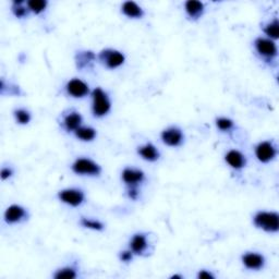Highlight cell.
Masks as SVG:
<instances>
[{
    "label": "cell",
    "instance_id": "6da1fadb",
    "mask_svg": "<svg viewBox=\"0 0 279 279\" xmlns=\"http://www.w3.org/2000/svg\"><path fill=\"white\" fill-rule=\"evenodd\" d=\"M253 225L265 232L275 234L279 230L278 213L260 211L253 217Z\"/></svg>",
    "mask_w": 279,
    "mask_h": 279
},
{
    "label": "cell",
    "instance_id": "52a82bcc",
    "mask_svg": "<svg viewBox=\"0 0 279 279\" xmlns=\"http://www.w3.org/2000/svg\"><path fill=\"white\" fill-rule=\"evenodd\" d=\"M255 156L260 162L268 164L277 156V147L272 141L260 142L255 146Z\"/></svg>",
    "mask_w": 279,
    "mask_h": 279
},
{
    "label": "cell",
    "instance_id": "d4e9b609",
    "mask_svg": "<svg viewBox=\"0 0 279 279\" xmlns=\"http://www.w3.org/2000/svg\"><path fill=\"white\" fill-rule=\"evenodd\" d=\"M27 6L31 12L40 14L46 10L48 2H46V0H30V2H27Z\"/></svg>",
    "mask_w": 279,
    "mask_h": 279
},
{
    "label": "cell",
    "instance_id": "2e32d148",
    "mask_svg": "<svg viewBox=\"0 0 279 279\" xmlns=\"http://www.w3.org/2000/svg\"><path fill=\"white\" fill-rule=\"evenodd\" d=\"M137 154L141 156L142 159L150 162L157 161L160 157V153L158 149L153 143H146L144 145L138 146Z\"/></svg>",
    "mask_w": 279,
    "mask_h": 279
},
{
    "label": "cell",
    "instance_id": "d6986e66",
    "mask_svg": "<svg viewBox=\"0 0 279 279\" xmlns=\"http://www.w3.org/2000/svg\"><path fill=\"white\" fill-rule=\"evenodd\" d=\"M121 12L129 19H142L144 10L134 2H126L121 6Z\"/></svg>",
    "mask_w": 279,
    "mask_h": 279
},
{
    "label": "cell",
    "instance_id": "9a60e30c",
    "mask_svg": "<svg viewBox=\"0 0 279 279\" xmlns=\"http://www.w3.org/2000/svg\"><path fill=\"white\" fill-rule=\"evenodd\" d=\"M225 161L230 166L232 169L240 170L245 165H247V158L240 151L230 150L225 155Z\"/></svg>",
    "mask_w": 279,
    "mask_h": 279
},
{
    "label": "cell",
    "instance_id": "4fadbf2b",
    "mask_svg": "<svg viewBox=\"0 0 279 279\" xmlns=\"http://www.w3.org/2000/svg\"><path fill=\"white\" fill-rule=\"evenodd\" d=\"M83 124V117L79 111L71 110L68 113H65L62 119V127L67 132H73L82 127Z\"/></svg>",
    "mask_w": 279,
    "mask_h": 279
},
{
    "label": "cell",
    "instance_id": "7402d4cb",
    "mask_svg": "<svg viewBox=\"0 0 279 279\" xmlns=\"http://www.w3.org/2000/svg\"><path fill=\"white\" fill-rule=\"evenodd\" d=\"M80 225L86 229H91V230H94V231H103L105 228V225L102 223V221L97 219L87 218V217H82L80 219Z\"/></svg>",
    "mask_w": 279,
    "mask_h": 279
},
{
    "label": "cell",
    "instance_id": "3957f363",
    "mask_svg": "<svg viewBox=\"0 0 279 279\" xmlns=\"http://www.w3.org/2000/svg\"><path fill=\"white\" fill-rule=\"evenodd\" d=\"M72 171L79 176H91L96 177L102 174V167L91 158L80 157L73 161L71 166Z\"/></svg>",
    "mask_w": 279,
    "mask_h": 279
},
{
    "label": "cell",
    "instance_id": "30bf717a",
    "mask_svg": "<svg viewBox=\"0 0 279 279\" xmlns=\"http://www.w3.org/2000/svg\"><path fill=\"white\" fill-rule=\"evenodd\" d=\"M28 211L19 204H12L5 212V221L8 225L20 224L23 220L28 219Z\"/></svg>",
    "mask_w": 279,
    "mask_h": 279
},
{
    "label": "cell",
    "instance_id": "5b68a950",
    "mask_svg": "<svg viewBox=\"0 0 279 279\" xmlns=\"http://www.w3.org/2000/svg\"><path fill=\"white\" fill-rule=\"evenodd\" d=\"M254 48L261 58L266 61L274 60L278 55L277 45L274 40L264 37H258L254 40Z\"/></svg>",
    "mask_w": 279,
    "mask_h": 279
},
{
    "label": "cell",
    "instance_id": "8992f818",
    "mask_svg": "<svg viewBox=\"0 0 279 279\" xmlns=\"http://www.w3.org/2000/svg\"><path fill=\"white\" fill-rule=\"evenodd\" d=\"M60 202L67 204L71 207H79L85 202V193L81 189L69 188L60 190L57 194Z\"/></svg>",
    "mask_w": 279,
    "mask_h": 279
},
{
    "label": "cell",
    "instance_id": "ac0fdd59",
    "mask_svg": "<svg viewBox=\"0 0 279 279\" xmlns=\"http://www.w3.org/2000/svg\"><path fill=\"white\" fill-rule=\"evenodd\" d=\"M184 11L191 20H199L204 14L205 5L202 2L189 0V2L184 4Z\"/></svg>",
    "mask_w": 279,
    "mask_h": 279
},
{
    "label": "cell",
    "instance_id": "9c48e42d",
    "mask_svg": "<svg viewBox=\"0 0 279 279\" xmlns=\"http://www.w3.org/2000/svg\"><path fill=\"white\" fill-rule=\"evenodd\" d=\"M162 143L169 147H178L184 141V134L182 130L178 127H169L165 129L160 134Z\"/></svg>",
    "mask_w": 279,
    "mask_h": 279
},
{
    "label": "cell",
    "instance_id": "7a4b0ae2",
    "mask_svg": "<svg viewBox=\"0 0 279 279\" xmlns=\"http://www.w3.org/2000/svg\"><path fill=\"white\" fill-rule=\"evenodd\" d=\"M92 112L96 118H103L107 116L111 110V102L108 94L102 87H96L92 92Z\"/></svg>",
    "mask_w": 279,
    "mask_h": 279
},
{
    "label": "cell",
    "instance_id": "484cf974",
    "mask_svg": "<svg viewBox=\"0 0 279 279\" xmlns=\"http://www.w3.org/2000/svg\"><path fill=\"white\" fill-rule=\"evenodd\" d=\"M263 31H264V33L267 35V37L269 39H272L275 42V40L278 39V37H279V23H278V20L275 19L273 22L266 24Z\"/></svg>",
    "mask_w": 279,
    "mask_h": 279
},
{
    "label": "cell",
    "instance_id": "7c38bea8",
    "mask_svg": "<svg viewBox=\"0 0 279 279\" xmlns=\"http://www.w3.org/2000/svg\"><path fill=\"white\" fill-rule=\"evenodd\" d=\"M121 179L129 188L137 187L145 179V174L141 169L127 167L121 172Z\"/></svg>",
    "mask_w": 279,
    "mask_h": 279
},
{
    "label": "cell",
    "instance_id": "ba28073f",
    "mask_svg": "<svg viewBox=\"0 0 279 279\" xmlns=\"http://www.w3.org/2000/svg\"><path fill=\"white\" fill-rule=\"evenodd\" d=\"M65 92L73 98H84L91 93L89 85L81 79L73 78L65 84Z\"/></svg>",
    "mask_w": 279,
    "mask_h": 279
},
{
    "label": "cell",
    "instance_id": "44dd1931",
    "mask_svg": "<svg viewBox=\"0 0 279 279\" xmlns=\"http://www.w3.org/2000/svg\"><path fill=\"white\" fill-rule=\"evenodd\" d=\"M11 11L15 18L18 19H24L29 15V8L27 6V2H23V0H20V2H13L12 7H11Z\"/></svg>",
    "mask_w": 279,
    "mask_h": 279
},
{
    "label": "cell",
    "instance_id": "277c9868",
    "mask_svg": "<svg viewBox=\"0 0 279 279\" xmlns=\"http://www.w3.org/2000/svg\"><path fill=\"white\" fill-rule=\"evenodd\" d=\"M98 59L107 69H118L126 62V56L117 49L106 48L98 55Z\"/></svg>",
    "mask_w": 279,
    "mask_h": 279
},
{
    "label": "cell",
    "instance_id": "8fae6325",
    "mask_svg": "<svg viewBox=\"0 0 279 279\" xmlns=\"http://www.w3.org/2000/svg\"><path fill=\"white\" fill-rule=\"evenodd\" d=\"M241 261L244 267L250 270H260L265 266V258L259 252H245Z\"/></svg>",
    "mask_w": 279,
    "mask_h": 279
},
{
    "label": "cell",
    "instance_id": "603a6c76",
    "mask_svg": "<svg viewBox=\"0 0 279 279\" xmlns=\"http://www.w3.org/2000/svg\"><path fill=\"white\" fill-rule=\"evenodd\" d=\"M78 277V272L75 267L65 266L58 270H56L54 274L55 279H75Z\"/></svg>",
    "mask_w": 279,
    "mask_h": 279
},
{
    "label": "cell",
    "instance_id": "4dcf8cb0",
    "mask_svg": "<svg viewBox=\"0 0 279 279\" xmlns=\"http://www.w3.org/2000/svg\"><path fill=\"white\" fill-rule=\"evenodd\" d=\"M199 279H214L215 276L206 269H201L198 274Z\"/></svg>",
    "mask_w": 279,
    "mask_h": 279
},
{
    "label": "cell",
    "instance_id": "1f68e13d",
    "mask_svg": "<svg viewBox=\"0 0 279 279\" xmlns=\"http://www.w3.org/2000/svg\"><path fill=\"white\" fill-rule=\"evenodd\" d=\"M170 278H171V279H175V278H178V279H182L183 277H182L181 275H177V274H176V275H172V276H171Z\"/></svg>",
    "mask_w": 279,
    "mask_h": 279
},
{
    "label": "cell",
    "instance_id": "f1b7e54d",
    "mask_svg": "<svg viewBox=\"0 0 279 279\" xmlns=\"http://www.w3.org/2000/svg\"><path fill=\"white\" fill-rule=\"evenodd\" d=\"M0 176H2V179L5 181V180L10 179L13 176V170L11 168H9V167H4L2 169V175H0Z\"/></svg>",
    "mask_w": 279,
    "mask_h": 279
},
{
    "label": "cell",
    "instance_id": "4316f807",
    "mask_svg": "<svg viewBox=\"0 0 279 279\" xmlns=\"http://www.w3.org/2000/svg\"><path fill=\"white\" fill-rule=\"evenodd\" d=\"M216 127L220 131H229L235 127V122L230 118L219 117L216 119Z\"/></svg>",
    "mask_w": 279,
    "mask_h": 279
},
{
    "label": "cell",
    "instance_id": "e0dca14e",
    "mask_svg": "<svg viewBox=\"0 0 279 279\" xmlns=\"http://www.w3.org/2000/svg\"><path fill=\"white\" fill-rule=\"evenodd\" d=\"M130 250L132 251L136 255H142L146 252L149 248V242H147V238L144 234H135L130 240Z\"/></svg>",
    "mask_w": 279,
    "mask_h": 279
},
{
    "label": "cell",
    "instance_id": "5bb4252c",
    "mask_svg": "<svg viewBox=\"0 0 279 279\" xmlns=\"http://www.w3.org/2000/svg\"><path fill=\"white\" fill-rule=\"evenodd\" d=\"M75 60L78 70L83 71L93 68V64L96 61V55L92 51H81L77 53Z\"/></svg>",
    "mask_w": 279,
    "mask_h": 279
},
{
    "label": "cell",
    "instance_id": "ffe728a7",
    "mask_svg": "<svg viewBox=\"0 0 279 279\" xmlns=\"http://www.w3.org/2000/svg\"><path fill=\"white\" fill-rule=\"evenodd\" d=\"M75 135L82 142H92L97 136V131L92 127L82 126L75 131Z\"/></svg>",
    "mask_w": 279,
    "mask_h": 279
},
{
    "label": "cell",
    "instance_id": "cb8c5ba5",
    "mask_svg": "<svg viewBox=\"0 0 279 279\" xmlns=\"http://www.w3.org/2000/svg\"><path fill=\"white\" fill-rule=\"evenodd\" d=\"M13 116L15 118L16 124H19L21 126H27L30 124V121L32 119V114L28 109L24 108H18L13 111Z\"/></svg>",
    "mask_w": 279,
    "mask_h": 279
},
{
    "label": "cell",
    "instance_id": "83f0119b",
    "mask_svg": "<svg viewBox=\"0 0 279 279\" xmlns=\"http://www.w3.org/2000/svg\"><path fill=\"white\" fill-rule=\"evenodd\" d=\"M134 253L131 250H127V251H121L119 254V259L121 262H124V263H130L131 261L133 259Z\"/></svg>",
    "mask_w": 279,
    "mask_h": 279
},
{
    "label": "cell",
    "instance_id": "f546056e",
    "mask_svg": "<svg viewBox=\"0 0 279 279\" xmlns=\"http://www.w3.org/2000/svg\"><path fill=\"white\" fill-rule=\"evenodd\" d=\"M128 196H129V199L130 200H137L138 198V190H137V187H131L129 188V190H128Z\"/></svg>",
    "mask_w": 279,
    "mask_h": 279
}]
</instances>
